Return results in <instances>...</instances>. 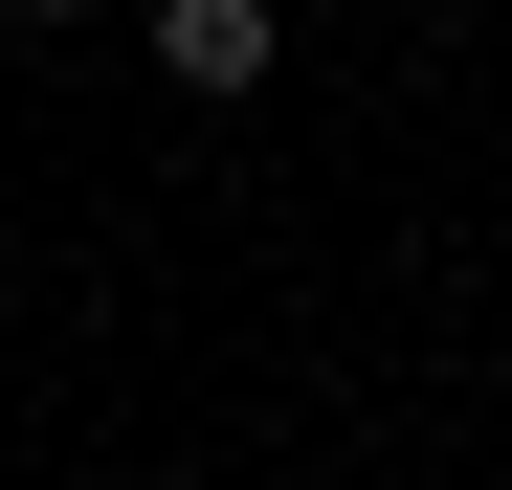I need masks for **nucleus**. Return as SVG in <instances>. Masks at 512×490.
Wrapping results in <instances>:
<instances>
[{"label": "nucleus", "mask_w": 512, "mask_h": 490, "mask_svg": "<svg viewBox=\"0 0 512 490\" xmlns=\"http://www.w3.org/2000/svg\"><path fill=\"white\" fill-rule=\"evenodd\" d=\"M156 67L179 90H268V0H156Z\"/></svg>", "instance_id": "f257e3e1"}, {"label": "nucleus", "mask_w": 512, "mask_h": 490, "mask_svg": "<svg viewBox=\"0 0 512 490\" xmlns=\"http://www.w3.org/2000/svg\"><path fill=\"white\" fill-rule=\"evenodd\" d=\"M45 23H67V0H45Z\"/></svg>", "instance_id": "f03ea898"}]
</instances>
